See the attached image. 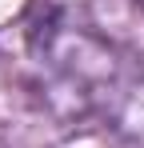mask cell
<instances>
[{"label":"cell","instance_id":"cell-1","mask_svg":"<svg viewBox=\"0 0 144 148\" xmlns=\"http://www.w3.org/2000/svg\"><path fill=\"white\" fill-rule=\"evenodd\" d=\"M136 4H140V8H144V0H136Z\"/></svg>","mask_w":144,"mask_h":148}]
</instances>
